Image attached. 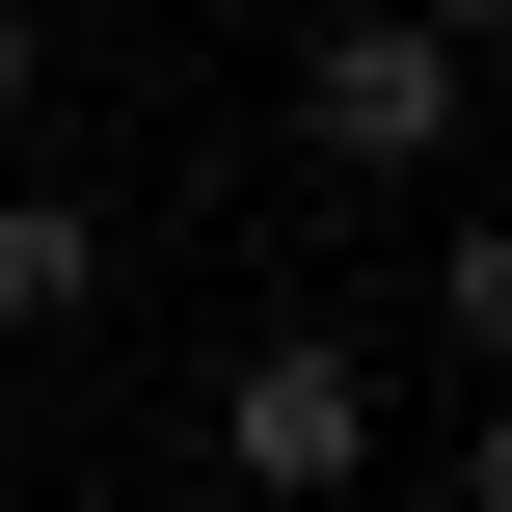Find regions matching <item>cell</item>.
<instances>
[{
    "label": "cell",
    "mask_w": 512,
    "mask_h": 512,
    "mask_svg": "<svg viewBox=\"0 0 512 512\" xmlns=\"http://www.w3.org/2000/svg\"><path fill=\"white\" fill-rule=\"evenodd\" d=\"M432 27H459V54H486V81H512V0H432Z\"/></svg>",
    "instance_id": "7"
},
{
    "label": "cell",
    "mask_w": 512,
    "mask_h": 512,
    "mask_svg": "<svg viewBox=\"0 0 512 512\" xmlns=\"http://www.w3.org/2000/svg\"><path fill=\"white\" fill-rule=\"evenodd\" d=\"M108 324V216L81 189H0V351H81Z\"/></svg>",
    "instance_id": "3"
},
{
    "label": "cell",
    "mask_w": 512,
    "mask_h": 512,
    "mask_svg": "<svg viewBox=\"0 0 512 512\" xmlns=\"http://www.w3.org/2000/svg\"><path fill=\"white\" fill-rule=\"evenodd\" d=\"M216 459L270 512H351L378 486V351H351V324H243V351H216Z\"/></svg>",
    "instance_id": "2"
},
{
    "label": "cell",
    "mask_w": 512,
    "mask_h": 512,
    "mask_svg": "<svg viewBox=\"0 0 512 512\" xmlns=\"http://www.w3.org/2000/svg\"><path fill=\"white\" fill-rule=\"evenodd\" d=\"M432 351H459V378H512V216H459V243H432Z\"/></svg>",
    "instance_id": "4"
},
{
    "label": "cell",
    "mask_w": 512,
    "mask_h": 512,
    "mask_svg": "<svg viewBox=\"0 0 512 512\" xmlns=\"http://www.w3.org/2000/svg\"><path fill=\"white\" fill-rule=\"evenodd\" d=\"M27 108H54V27H27V0H0V135H27Z\"/></svg>",
    "instance_id": "5"
},
{
    "label": "cell",
    "mask_w": 512,
    "mask_h": 512,
    "mask_svg": "<svg viewBox=\"0 0 512 512\" xmlns=\"http://www.w3.org/2000/svg\"><path fill=\"white\" fill-rule=\"evenodd\" d=\"M459 512H512V378H486V432H459Z\"/></svg>",
    "instance_id": "6"
},
{
    "label": "cell",
    "mask_w": 512,
    "mask_h": 512,
    "mask_svg": "<svg viewBox=\"0 0 512 512\" xmlns=\"http://www.w3.org/2000/svg\"><path fill=\"white\" fill-rule=\"evenodd\" d=\"M459 108H486V54H459L432 0H324V27H297V162H324V189H432Z\"/></svg>",
    "instance_id": "1"
}]
</instances>
